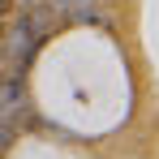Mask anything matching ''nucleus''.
Segmentation results:
<instances>
[{
  "instance_id": "1",
  "label": "nucleus",
  "mask_w": 159,
  "mask_h": 159,
  "mask_svg": "<svg viewBox=\"0 0 159 159\" xmlns=\"http://www.w3.org/2000/svg\"><path fill=\"white\" fill-rule=\"evenodd\" d=\"M43 9L65 17V22H103L99 0H43Z\"/></svg>"
},
{
  "instance_id": "4",
  "label": "nucleus",
  "mask_w": 159,
  "mask_h": 159,
  "mask_svg": "<svg viewBox=\"0 0 159 159\" xmlns=\"http://www.w3.org/2000/svg\"><path fill=\"white\" fill-rule=\"evenodd\" d=\"M0 39H4V22H0Z\"/></svg>"
},
{
  "instance_id": "3",
  "label": "nucleus",
  "mask_w": 159,
  "mask_h": 159,
  "mask_svg": "<svg viewBox=\"0 0 159 159\" xmlns=\"http://www.w3.org/2000/svg\"><path fill=\"white\" fill-rule=\"evenodd\" d=\"M13 4H43V0H13Z\"/></svg>"
},
{
  "instance_id": "2",
  "label": "nucleus",
  "mask_w": 159,
  "mask_h": 159,
  "mask_svg": "<svg viewBox=\"0 0 159 159\" xmlns=\"http://www.w3.org/2000/svg\"><path fill=\"white\" fill-rule=\"evenodd\" d=\"M9 9H13V0H0V17H4V13H9Z\"/></svg>"
}]
</instances>
